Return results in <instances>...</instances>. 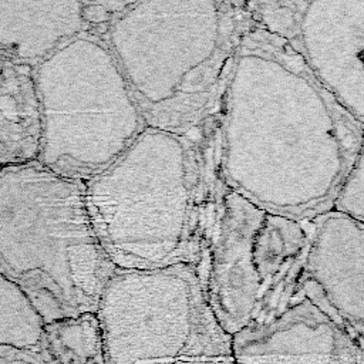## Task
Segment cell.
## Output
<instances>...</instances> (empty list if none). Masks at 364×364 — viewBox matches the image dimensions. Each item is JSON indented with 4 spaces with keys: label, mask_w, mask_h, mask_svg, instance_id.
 <instances>
[{
    "label": "cell",
    "mask_w": 364,
    "mask_h": 364,
    "mask_svg": "<svg viewBox=\"0 0 364 364\" xmlns=\"http://www.w3.org/2000/svg\"><path fill=\"white\" fill-rule=\"evenodd\" d=\"M246 3L253 23L286 40L317 81L364 122V0Z\"/></svg>",
    "instance_id": "7"
},
{
    "label": "cell",
    "mask_w": 364,
    "mask_h": 364,
    "mask_svg": "<svg viewBox=\"0 0 364 364\" xmlns=\"http://www.w3.org/2000/svg\"><path fill=\"white\" fill-rule=\"evenodd\" d=\"M264 213L225 186L202 286L213 316L229 336L249 327L260 306L262 284L253 264L252 245Z\"/></svg>",
    "instance_id": "9"
},
{
    "label": "cell",
    "mask_w": 364,
    "mask_h": 364,
    "mask_svg": "<svg viewBox=\"0 0 364 364\" xmlns=\"http://www.w3.org/2000/svg\"><path fill=\"white\" fill-rule=\"evenodd\" d=\"M44 321L26 294L0 274V347L40 350Z\"/></svg>",
    "instance_id": "15"
},
{
    "label": "cell",
    "mask_w": 364,
    "mask_h": 364,
    "mask_svg": "<svg viewBox=\"0 0 364 364\" xmlns=\"http://www.w3.org/2000/svg\"><path fill=\"white\" fill-rule=\"evenodd\" d=\"M223 189L220 109L192 135L146 127L84 181L91 226L115 270L188 264L200 280Z\"/></svg>",
    "instance_id": "2"
},
{
    "label": "cell",
    "mask_w": 364,
    "mask_h": 364,
    "mask_svg": "<svg viewBox=\"0 0 364 364\" xmlns=\"http://www.w3.org/2000/svg\"><path fill=\"white\" fill-rule=\"evenodd\" d=\"M307 229L296 290L363 346L364 223L330 210L309 220Z\"/></svg>",
    "instance_id": "8"
},
{
    "label": "cell",
    "mask_w": 364,
    "mask_h": 364,
    "mask_svg": "<svg viewBox=\"0 0 364 364\" xmlns=\"http://www.w3.org/2000/svg\"><path fill=\"white\" fill-rule=\"evenodd\" d=\"M235 364H363V346L301 291L272 320L232 336Z\"/></svg>",
    "instance_id": "10"
},
{
    "label": "cell",
    "mask_w": 364,
    "mask_h": 364,
    "mask_svg": "<svg viewBox=\"0 0 364 364\" xmlns=\"http://www.w3.org/2000/svg\"><path fill=\"white\" fill-rule=\"evenodd\" d=\"M40 351L51 364H105L97 314L84 313L44 324Z\"/></svg>",
    "instance_id": "14"
},
{
    "label": "cell",
    "mask_w": 364,
    "mask_h": 364,
    "mask_svg": "<svg viewBox=\"0 0 364 364\" xmlns=\"http://www.w3.org/2000/svg\"><path fill=\"white\" fill-rule=\"evenodd\" d=\"M363 125L286 40L252 23L220 104L222 182L266 213L311 220L331 210Z\"/></svg>",
    "instance_id": "1"
},
{
    "label": "cell",
    "mask_w": 364,
    "mask_h": 364,
    "mask_svg": "<svg viewBox=\"0 0 364 364\" xmlns=\"http://www.w3.org/2000/svg\"><path fill=\"white\" fill-rule=\"evenodd\" d=\"M40 139L34 68L0 57V166L37 161Z\"/></svg>",
    "instance_id": "13"
},
{
    "label": "cell",
    "mask_w": 364,
    "mask_h": 364,
    "mask_svg": "<svg viewBox=\"0 0 364 364\" xmlns=\"http://www.w3.org/2000/svg\"><path fill=\"white\" fill-rule=\"evenodd\" d=\"M307 222L264 213L252 245L253 264L262 284V300L250 326L272 320L287 306L294 293L307 242Z\"/></svg>",
    "instance_id": "12"
},
{
    "label": "cell",
    "mask_w": 364,
    "mask_h": 364,
    "mask_svg": "<svg viewBox=\"0 0 364 364\" xmlns=\"http://www.w3.org/2000/svg\"><path fill=\"white\" fill-rule=\"evenodd\" d=\"M95 314L105 364H235L193 266L115 270Z\"/></svg>",
    "instance_id": "6"
},
{
    "label": "cell",
    "mask_w": 364,
    "mask_h": 364,
    "mask_svg": "<svg viewBox=\"0 0 364 364\" xmlns=\"http://www.w3.org/2000/svg\"><path fill=\"white\" fill-rule=\"evenodd\" d=\"M129 1H82V20L88 31L104 34L114 18L121 14Z\"/></svg>",
    "instance_id": "17"
},
{
    "label": "cell",
    "mask_w": 364,
    "mask_h": 364,
    "mask_svg": "<svg viewBox=\"0 0 364 364\" xmlns=\"http://www.w3.org/2000/svg\"><path fill=\"white\" fill-rule=\"evenodd\" d=\"M41 139L37 162L87 181L109 166L146 128L101 34L84 30L34 68Z\"/></svg>",
    "instance_id": "5"
},
{
    "label": "cell",
    "mask_w": 364,
    "mask_h": 364,
    "mask_svg": "<svg viewBox=\"0 0 364 364\" xmlns=\"http://www.w3.org/2000/svg\"><path fill=\"white\" fill-rule=\"evenodd\" d=\"M363 152L344 178L331 206V212L341 213L353 220L364 223V165Z\"/></svg>",
    "instance_id": "16"
},
{
    "label": "cell",
    "mask_w": 364,
    "mask_h": 364,
    "mask_svg": "<svg viewBox=\"0 0 364 364\" xmlns=\"http://www.w3.org/2000/svg\"><path fill=\"white\" fill-rule=\"evenodd\" d=\"M84 182L37 161L0 168V274L44 324L95 313L115 272L85 206Z\"/></svg>",
    "instance_id": "4"
},
{
    "label": "cell",
    "mask_w": 364,
    "mask_h": 364,
    "mask_svg": "<svg viewBox=\"0 0 364 364\" xmlns=\"http://www.w3.org/2000/svg\"><path fill=\"white\" fill-rule=\"evenodd\" d=\"M0 364H51L40 350L0 347Z\"/></svg>",
    "instance_id": "18"
},
{
    "label": "cell",
    "mask_w": 364,
    "mask_h": 364,
    "mask_svg": "<svg viewBox=\"0 0 364 364\" xmlns=\"http://www.w3.org/2000/svg\"><path fill=\"white\" fill-rule=\"evenodd\" d=\"M246 1H129L102 34L148 128L192 135L216 117Z\"/></svg>",
    "instance_id": "3"
},
{
    "label": "cell",
    "mask_w": 364,
    "mask_h": 364,
    "mask_svg": "<svg viewBox=\"0 0 364 364\" xmlns=\"http://www.w3.org/2000/svg\"><path fill=\"white\" fill-rule=\"evenodd\" d=\"M82 1H0V51L36 68L87 30Z\"/></svg>",
    "instance_id": "11"
}]
</instances>
